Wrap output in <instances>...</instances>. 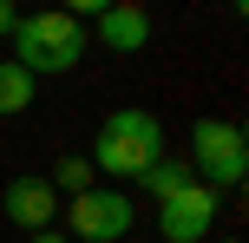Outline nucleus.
<instances>
[{
	"label": "nucleus",
	"instance_id": "nucleus-1",
	"mask_svg": "<svg viewBox=\"0 0 249 243\" xmlns=\"http://www.w3.org/2000/svg\"><path fill=\"white\" fill-rule=\"evenodd\" d=\"M158 158H164V125L144 112V105L105 112L99 138H92V171H105V178H144Z\"/></svg>",
	"mask_w": 249,
	"mask_h": 243
},
{
	"label": "nucleus",
	"instance_id": "nucleus-2",
	"mask_svg": "<svg viewBox=\"0 0 249 243\" xmlns=\"http://www.w3.org/2000/svg\"><path fill=\"white\" fill-rule=\"evenodd\" d=\"M86 59V26L72 20L66 7H46V13H20L13 20V66L20 73H72Z\"/></svg>",
	"mask_w": 249,
	"mask_h": 243
},
{
	"label": "nucleus",
	"instance_id": "nucleus-3",
	"mask_svg": "<svg viewBox=\"0 0 249 243\" xmlns=\"http://www.w3.org/2000/svg\"><path fill=\"white\" fill-rule=\"evenodd\" d=\"M190 171H197L203 191H236L249 171V138L230 118H197L190 125Z\"/></svg>",
	"mask_w": 249,
	"mask_h": 243
},
{
	"label": "nucleus",
	"instance_id": "nucleus-4",
	"mask_svg": "<svg viewBox=\"0 0 249 243\" xmlns=\"http://www.w3.org/2000/svg\"><path fill=\"white\" fill-rule=\"evenodd\" d=\"M131 224H138L131 197L99 191V184H92L86 197H72V204H66V230H72V237H86V243H118Z\"/></svg>",
	"mask_w": 249,
	"mask_h": 243
},
{
	"label": "nucleus",
	"instance_id": "nucleus-5",
	"mask_svg": "<svg viewBox=\"0 0 249 243\" xmlns=\"http://www.w3.org/2000/svg\"><path fill=\"white\" fill-rule=\"evenodd\" d=\"M210 224H216V191H203V184H190V191L158 204V237L164 243H203Z\"/></svg>",
	"mask_w": 249,
	"mask_h": 243
},
{
	"label": "nucleus",
	"instance_id": "nucleus-6",
	"mask_svg": "<svg viewBox=\"0 0 249 243\" xmlns=\"http://www.w3.org/2000/svg\"><path fill=\"white\" fill-rule=\"evenodd\" d=\"M0 210H7L20 230H53V210H59V191L46 178H13L0 191Z\"/></svg>",
	"mask_w": 249,
	"mask_h": 243
},
{
	"label": "nucleus",
	"instance_id": "nucleus-7",
	"mask_svg": "<svg viewBox=\"0 0 249 243\" xmlns=\"http://www.w3.org/2000/svg\"><path fill=\"white\" fill-rule=\"evenodd\" d=\"M99 46L105 53H144L151 46V13L118 0V7H99Z\"/></svg>",
	"mask_w": 249,
	"mask_h": 243
},
{
	"label": "nucleus",
	"instance_id": "nucleus-8",
	"mask_svg": "<svg viewBox=\"0 0 249 243\" xmlns=\"http://www.w3.org/2000/svg\"><path fill=\"white\" fill-rule=\"evenodd\" d=\"M138 184H144V191H151V197L164 204V197L190 191V184H197V171H190V158H158V165H151V171H144Z\"/></svg>",
	"mask_w": 249,
	"mask_h": 243
},
{
	"label": "nucleus",
	"instance_id": "nucleus-9",
	"mask_svg": "<svg viewBox=\"0 0 249 243\" xmlns=\"http://www.w3.org/2000/svg\"><path fill=\"white\" fill-rule=\"evenodd\" d=\"M26 105H33V73H20L13 59H0V118L26 112Z\"/></svg>",
	"mask_w": 249,
	"mask_h": 243
},
{
	"label": "nucleus",
	"instance_id": "nucleus-10",
	"mask_svg": "<svg viewBox=\"0 0 249 243\" xmlns=\"http://www.w3.org/2000/svg\"><path fill=\"white\" fill-rule=\"evenodd\" d=\"M92 178H99V171H92V158H66V165L53 171L46 184H53L59 197H86V191H92Z\"/></svg>",
	"mask_w": 249,
	"mask_h": 243
},
{
	"label": "nucleus",
	"instance_id": "nucleus-11",
	"mask_svg": "<svg viewBox=\"0 0 249 243\" xmlns=\"http://www.w3.org/2000/svg\"><path fill=\"white\" fill-rule=\"evenodd\" d=\"M13 20H20V13H13L7 0H0V33H13Z\"/></svg>",
	"mask_w": 249,
	"mask_h": 243
},
{
	"label": "nucleus",
	"instance_id": "nucleus-12",
	"mask_svg": "<svg viewBox=\"0 0 249 243\" xmlns=\"http://www.w3.org/2000/svg\"><path fill=\"white\" fill-rule=\"evenodd\" d=\"M33 243H66V237L59 230H33Z\"/></svg>",
	"mask_w": 249,
	"mask_h": 243
},
{
	"label": "nucleus",
	"instance_id": "nucleus-13",
	"mask_svg": "<svg viewBox=\"0 0 249 243\" xmlns=\"http://www.w3.org/2000/svg\"><path fill=\"white\" fill-rule=\"evenodd\" d=\"M223 243H236V237H223Z\"/></svg>",
	"mask_w": 249,
	"mask_h": 243
}]
</instances>
